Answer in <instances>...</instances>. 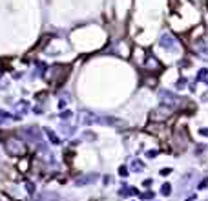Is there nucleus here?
<instances>
[{
    "instance_id": "f257e3e1",
    "label": "nucleus",
    "mask_w": 208,
    "mask_h": 201,
    "mask_svg": "<svg viewBox=\"0 0 208 201\" xmlns=\"http://www.w3.org/2000/svg\"><path fill=\"white\" fill-rule=\"evenodd\" d=\"M173 115V108L172 106H166V104H163V106H159L155 112H152V121H166L170 119Z\"/></svg>"
},
{
    "instance_id": "f03ea898",
    "label": "nucleus",
    "mask_w": 208,
    "mask_h": 201,
    "mask_svg": "<svg viewBox=\"0 0 208 201\" xmlns=\"http://www.w3.org/2000/svg\"><path fill=\"white\" fill-rule=\"evenodd\" d=\"M143 68H146V71H150V73H159V71L163 70V64L157 60V57L148 55V57H146V60L143 62Z\"/></svg>"
},
{
    "instance_id": "7ed1b4c3",
    "label": "nucleus",
    "mask_w": 208,
    "mask_h": 201,
    "mask_svg": "<svg viewBox=\"0 0 208 201\" xmlns=\"http://www.w3.org/2000/svg\"><path fill=\"white\" fill-rule=\"evenodd\" d=\"M7 150L13 152V154H22V152H24V146H22L20 143H11V141H9V143H7Z\"/></svg>"
},
{
    "instance_id": "20e7f679",
    "label": "nucleus",
    "mask_w": 208,
    "mask_h": 201,
    "mask_svg": "<svg viewBox=\"0 0 208 201\" xmlns=\"http://www.w3.org/2000/svg\"><path fill=\"white\" fill-rule=\"evenodd\" d=\"M161 192H163V194H164V196H168V194H170V192H172V186H170V185H163V188H161Z\"/></svg>"
},
{
    "instance_id": "39448f33",
    "label": "nucleus",
    "mask_w": 208,
    "mask_h": 201,
    "mask_svg": "<svg viewBox=\"0 0 208 201\" xmlns=\"http://www.w3.org/2000/svg\"><path fill=\"white\" fill-rule=\"evenodd\" d=\"M206 73H208V70H206V68H203V70L199 71V75H197V80H201L203 77H205V75H206Z\"/></svg>"
},
{
    "instance_id": "423d86ee",
    "label": "nucleus",
    "mask_w": 208,
    "mask_h": 201,
    "mask_svg": "<svg viewBox=\"0 0 208 201\" xmlns=\"http://www.w3.org/2000/svg\"><path fill=\"white\" fill-rule=\"evenodd\" d=\"M185 86H186V80H185V79L177 80V88H179V90H181V88H185Z\"/></svg>"
},
{
    "instance_id": "0eeeda50",
    "label": "nucleus",
    "mask_w": 208,
    "mask_h": 201,
    "mask_svg": "<svg viewBox=\"0 0 208 201\" xmlns=\"http://www.w3.org/2000/svg\"><path fill=\"white\" fill-rule=\"evenodd\" d=\"M143 198L144 199H153V192H146V194H143Z\"/></svg>"
},
{
    "instance_id": "6e6552de",
    "label": "nucleus",
    "mask_w": 208,
    "mask_h": 201,
    "mask_svg": "<svg viewBox=\"0 0 208 201\" xmlns=\"http://www.w3.org/2000/svg\"><path fill=\"white\" fill-rule=\"evenodd\" d=\"M119 174H121L123 177H126V176H128V170H126L124 166H121V170H119Z\"/></svg>"
},
{
    "instance_id": "1a4fd4ad",
    "label": "nucleus",
    "mask_w": 208,
    "mask_h": 201,
    "mask_svg": "<svg viewBox=\"0 0 208 201\" xmlns=\"http://www.w3.org/2000/svg\"><path fill=\"white\" fill-rule=\"evenodd\" d=\"M206 186H208V177H206V179H203V181H201L199 188H206Z\"/></svg>"
},
{
    "instance_id": "9d476101",
    "label": "nucleus",
    "mask_w": 208,
    "mask_h": 201,
    "mask_svg": "<svg viewBox=\"0 0 208 201\" xmlns=\"http://www.w3.org/2000/svg\"><path fill=\"white\" fill-rule=\"evenodd\" d=\"M199 132H201V135H205V137H208V128H201Z\"/></svg>"
},
{
    "instance_id": "9b49d317",
    "label": "nucleus",
    "mask_w": 208,
    "mask_h": 201,
    "mask_svg": "<svg viewBox=\"0 0 208 201\" xmlns=\"http://www.w3.org/2000/svg\"><path fill=\"white\" fill-rule=\"evenodd\" d=\"M170 172H172V170H170V168H163V170H161V174H163V176H168V174H170Z\"/></svg>"
},
{
    "instance_id": "f8f14e48",
    "label": "nucleus",
    "mask_w": 208,
    "mask_h": 201,
    "mask_svg": "<svg viewBox=\"0 0 208 201\" xmlns=\"http://www.w3.org/2000/svg\"><path fill=\"white\" fill-rule=\"evenodd\" d=\"M150 185H152V179H146L144 181V186H146V188H150Z\"/></svg>"
}]
</instances>
